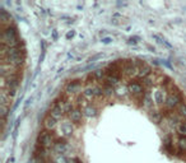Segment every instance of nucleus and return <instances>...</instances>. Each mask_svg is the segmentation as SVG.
<instances>
[{"label":"nucleus","mask_w":186,"mask_h":163,"mask_svg":"<svg viewBox=\"0 0 186 163\" xmlns=\"http://www.w3.org/2000/svg\"><path fill=\"white\" fill-rule=\"evenodd\" d=\"M78 126L77 125H74L72 121H69L68 118L65 121H63V122H59V126H57V131H59V137H61V138H65V139H68V138H70L72 135H73V133H74V130H75Z\"/></svg>","instance_id":"7ed1b4c3"},{"label":"nucleus","mask_w":186,"mask_h":163,"mask_svg":"<svg viewBox=\"0 0 186 163\" xmlns=\"http://www.w3.org/2000/svg\"><path fill=\"white\" fill-rule=\"evenodd\" d=\"M163 148L169 154H173V155L177 154V145H176V142H175V138L172 135H166V137H164Z\"/></svg>","instance_id":"423d86ee"},{"label":"nucleus","mask_w":186,"mask_h":163,"mask_svg":"<svg viewBox=\"0 0 186 163\" xmlns=\"http://www.w3.org/2000/svg\"><path fill=\"white\" fill-rule=\"evenodd\" d=\"M59 126V121H56L54 117H51L50 115H47L44 117L42 120V129H46V130H50V131H55Z\"/></svg>","instance_id":"0eeeda50"},{"label":"nucleus","mask_w":186,"mask_h":163,"mask_svg":"<svg viewBox=\"0 0 186 163\" xmlns=\"http://www.w3.org/2000/svg\"><path fill=\"white\" fill-rule=\"evenodd\" d=\"M84 116H86V113H84L83 110H81L78 106L74 108V110H72L70 112L68 113L66 118L69 121H72L74 125H77V126H79V125H82L83 120H84Z\"/></svg>","instance_id":"39448f33"},{"label":"nucleus","mask_w":186,"mask_h":163,"mask_svg":"<svg viewBox=\"0 0 186 163\" xmlns=\"http://www.w3.org/2000/svg\"><path fill=\"white\" fill-rule=\"evenodd\" d=\"M167 97H168V92H167V89H164L163 87H157L154 93H153V100H154V103L158 108L163 107V105L166 103Z\"/></svg>","instance_id":"20e7f679"},{"label":"nucleus","mask_w":186,"mask_h":163,"mask_svg":"<svg viewBox=\"0 0 186 163\" xmlns=\"http://www.w3.org/2000/svg\"><path fill=\"white\" fill-rule=\"evenodd\" d=\"M177 134L182 135V137H186V120H182L181 122L178 124V126L176 128Z\"/></svg>","instance_id":"6e6552de"},{"label":"nucleus","mask_w":186,"mask_h":163,"mask_svg":"<svg viewBox=\"0 0 186 163\" xmlns=\"http://www.w3.org/2000/svg\"><path fill=\"white\" fill-rule=\"evenodd\" d=\"M73 36H74V33L72 32V33H68V36H66V37H68V38H70V37H73Z\"/></svg>","instance_id":"1a4fd4ad"},{"label":"nucleus","mask_w":186,"mask_h":163,"mask_svg":"<svg viewBox=\"0 0 186 163\" xmlns=\"http://www.w3.org/2000/svg\"><path fill=\"white\" fill-rule=\"evenodd\" d=\"M57 137H59V135L55 131H50V130L42 129V130H40L38 135H37L36 144L40 146H44V148L49 149V150H52V148H54V145L56 143Z\"/></svg>","instance_id":"f257e3e1"},{"label":"nucleus","mask_w":186,"mask_h":163,"mask_svg":"<svg viewBox=\"0 0 186 163\" xmlns=\"http://www.w3.org/2000/svg\"><path fill=\"white\" fill-rule=\"evenodd\" d=\"M185 102V97L182 94V92L177 89L172 92V93H168V97L166 100V103L163 105V107H161L159 110H171V111H177L180 107H181Z\"/></svg>","instance_id":"f03ea898"}]
</instances>
